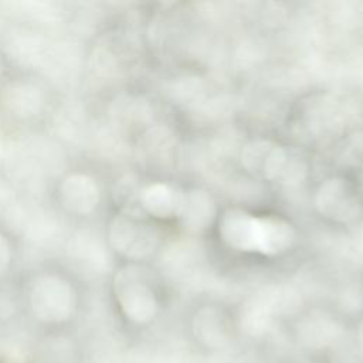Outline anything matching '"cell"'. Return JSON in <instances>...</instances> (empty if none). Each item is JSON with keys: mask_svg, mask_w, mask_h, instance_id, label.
I'll return each mask as SVG.
<instances>
[{"mask_svg": "<svg viewBox=\"0 0 363 363\" xmlns=\"http://www.w3.org/2000/svg\"><path fill=\"white\" fill-rule=\"evenodd\" d=\"M1 166L14 189L38 194L64 169L65 156L55 140L33 135L6 143Z\"/></svg>", "mask_w": 363, "mask_h": 363, "instance_id": "1", "label": "cell"}, {"mask_svg": "<svg viewBox=\"0 0 363 363\" xmlns=\"http://www.w3.org/2000/svg\"><path fill=\"white\" fill-rule=\"evenodd\" d=\"M3 221L16 231L26 245L34 251L62 248L68 235L61 217L47 206L34 200L18 199Z\"/></svg>", "mask_w": 363, "mask_h": 363, "instance_id": "2", "label": "cell"}, {"mask_svg": "<svg viewBox=\"0 0 363 363\" xmlns=\"http://www.w3.org/2000/svg\"><path fill=\"white\" fill-rule=\"evenodd\" d=\"M28 306L38 322L61 325L75 315L78 295L65 277L45 272L33 279L28 289Z\"/></svg>", "mask_w": 363, "mask_h": 363, "instance_id": "3", "label": "cell"}, {"mask_svg": "<svg viewBox=\"0 0 363 363\" xmlns=\"http://www.w3.org/2000/svg\"><path fill=\"white\" fill-rule=\"evenodd\" d=\"M112 288L121 312L132 323L145 325L156 316V294L143 267L128 264L119 268L113 277Z\"/></svg>", "mask_w": 363, "mask_h": 363, "instance_id": "4", "label": "cell"}, {"mask_svg": "<svg viewBox=\"0 0 363 363\" xmlns=\"http://www.w3.org/2000/svg\"><path fill=\"white\" fill-rule=\"evenodd\" d=\"M62 251L68 268L85 279L105 277L112 268V250L95 227L86 225L72 231Z\"/></svg>", "mask_w": 363, "mask_h": 363, "instance_id": "5", "label": "cell"}, {"mask_svg": "<svg viewBox=\"0 0 363 363\" xmlns=\"http://www.w3.org/2000/svg\"><path fill=\"white\" fill-rule=\"evenodd\" d=\"M106 241L112 251L130 261L150 257L159 245V233L153 224L135 213L122 211L111 218Z\"/></svg>", "mask_w": 363, "mask_h": 363, "instance_id": "6", "label": "cell"}, {"mask_svg": "<svg viewBox=\"0 0 363 363\" xmlns=\"http://www.w3.org/2000/svg\"><path fill=\"white\" fill-rule=\"evenodd\" d=\"M51 38L43 30L18 24L4 33L1 44L4 54L16 67L38 72L47 57Z\"/></svg>", "mask_w": 363, "mask_h": 363, "instance_id": "7", "label": "cell"}, {"mask_svg": "<svg viewBox=\"0 0 363 363\" xmlns=\"http://www.w3.org/2000/svg\"><path fill=\"white\" fill-rule=\"evenodd\" d=\"M81 44L71 37H52L40 74L58 86L72 85L82 69Z\"/></svg>", "mask_w": 363, "mask_h": 363, "instance_id": "8", "label": "cell"}, {"mask_svg": "<svg viewBox=\"0 0 363 363\" xmlns=\"http://www.w3.org/2000/svg\"><path fill=\"white\" fill-rule=\"evenodd\" d=\"M102 199L98 180L85 172H72L62 177L58 186V200L64 211L85 217L95 213Z\"/></svg>", "mask_w": 363, "mask_h": 363, "instance_id": "9", "label": "cell"}, {"mask_svg": "<svg viewBox=\"0 0 363 363\" xmlns=\"http://www.w3.org/2000/svg\"><path fill=\"white\" fill-rule=\"evenodd\" d=\"M315 207L326 218L340 223L354 220L360 213V201L350 183L342 177H330L318 187Z\"/></svg>", "mask_w": 363, "mask_h": 363, "instance_id": "10", "label": "cell"}, {"mask_svg": "<svg viewBox=\"0 0 363 363\" xmlns=\"http://www.w3.org/2000/svg\"><path fill=\"white\" fill-rule=\"evenodd\" d=\"M288 159L289 155L281 145L267 139H254L241 152L244 169L252 176L269 182L281 179Z\"/></svg>", "mask_w": 363, "mask_h": 363, "instance_id": "11", "label": "cell"}, {"mask_svg": "<svg viewBox=\"0 0 363 363\" xmlns=\"http://www.w3.org/2000/svg\"><path fill=\"white\" fill-rule=\"evenodd\" d=\"M0 99L4 109L20 121L35 119L47 108V95L43 86L26 78L7 82L1 89Z\"/></svg>", "mask_w": 363, "mask_h": 363, "instance_id": "12", "label": "cell"}, {"mask_svg": "<svg viewBox=\"0 0 363 363\" xmlns=\"http://www.w3.org/2000/svg\"><path fill=\"white\" fill-rule=\"evenodd\" d=\"M1 13L38 30H50L58 27L64 20V10L58 3L45 0H16L0 3Z\"/></svg>", "mask_w": 363, "mask_h": 363, "instance_id": "13", "label": "cell"}, {"mask_svg": "<svg viewBox=\"0 0 363 363\" xmlns=\"http://www.w3.org/2000/svg\"><path fill=\"white\" fill-rule=\"evenodd\" d=\"M257 217L241 208H228L218 223V234L224 244L237 251H255Z\"/></svg>", "mask_w": 363, "mask_h": 363, "instance_id": "14", "label": "cell"}, {"mask_svg": "<svg viewBox=\"0 0 363 363\" xmlns=\"http://www.w3.org/2000/svg\"><path fill=\"white\" fill-rule=\"evenodd\" d=\"M296 240V231L291 223L278 216L257 217L255 252L262 255H281Z\"/></svg>", "mask_w": 363, "mask_h": 363, "instance_id": "15", "label": "cell"}, {"mask_svg": "<svg viewBox=\"0 0 363 363\" xmlns=\"http://www.w3.org/2000/svg\"><path fill=\"white\" fill-rule=\"evenodd\" d=\"M183 193L174 186L163 182L149 183L142 187L139 206L143 213L156 218H170L177 216Z\"/></svg>", "mask_w": 363, "mask_h": 363, "instance_id": "16", "label": "cell"}, {"mask_svg": "<svg viewBox=\"0 0 363 363\" xmlns=\"http://www.w3.org/2000/svg\"><path fill=\"white\" fill-rule=\"evenodd\" d=\"M216 216V204L213 197L200 189H191L182 196L177 217L182 224L193 233L206 230Z\"/></svg>", "mask_w": 363, "mask_h": 363, "instance_id": "17", "label": "cell"}, {"mask_svg": "<svg viewBox=\"0 0 363 363\" xmlns=\"http://www.w3.org/2000/svg\"><path fill=\"white\" fill-rule=\"evenodd\" d=\"M92 122L88 121L84 109L77 105H67L55 115V133L72 143H88Z\"/></svg>", "mask_w": 363, "mask_h": 363, "instance_id": "18", "label": "cell"}, {"mask_svg": "<svg viewBox=\"0 0 363 363\" xmlns=\"http://www.w3.org/2000/svg\"><path fill=\"white\" fill-rule=\"evenodd\" d=\"M13 262V248L9 238L0 233V277L6 274Z\"/></svg>", "mask_w": 363, "mask_h": 363, "instance_id": "19", "label": "cell"}, {"mask_svg": "<svg viewBox=\"0 0 363 363\" xmlns=\"http://www.w3.org/2000/svg\"><path fill=\"white\" fill-rule=\"evenodd\" d=\"M359 337H360V342H362V346H363V320H362V325L359 328Z\"/></svg>", "mask_w": 363, "mask_h": 363, "instance_id": "20", "label": "cell"}, {"mask_svg": "<svg viewBox=\"0 0 363 363\" xmlns=\"http://www.w3.org/2000/svg\"><path fill=\"white\" fill-rule=\"evenodd\" d=\"M0 72H1V64H0Z\"/></svg>", "mask_w": 363, "mask_h": 363, "instance_id": "21", "label": "cell"}]
</instances>
